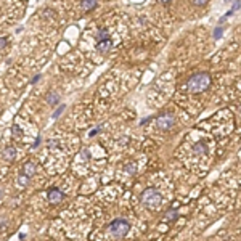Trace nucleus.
<instances>
[{
  "label": "nucleus",
  "mask_w": 241,
  "mask_h": 241,
  "mask_svg": "<svg viewBox=\"0 0 241 241\" xmlns=\"http://www.w3.org/2000/svg\"><path fill=\"white\" fill-rule=\"evenodd\" d=\"M96 0H80V6H82L84 11H92L93 8L96 6Z\"/></svg>",
  "instance_id": "6e6552de"
},
{
  "label": "nucleus",
  "mask_w": 241,
  "mask_h": 241,
  "mask_svg": "<svg viewBox=\"0 0 241 241\" xmlns=\"http://www.w3.org/2000/svg\"><path fill=\"white\" fill-rule=\"evenodd\" d=\"M140 199H142L143 206H146L148 209H158L161 206V203H163V198H161L156 188H146L142 193Z\"/></svg>",
  "instance_id": "7ed1b4c3"
},
{
  "label": "nucleus",
  "mask_w": 241,
  "mask_h": 241,
  "mask_svg": "<svg viewBox=\"0 0 241 241\" xmlns=\"http://www.w3.org/2000/svg\"><path fill=\"white\" fill-rule=\"evenodd\" d=\"M95 39H96V42H100V40H104V39H109L108 31L104 29V27L98 29V32H96V34H95Z\"/></svg>",
  "instance_id": "9b49d317"
},
{
  "label": "nucleus",
  "mask_w": 241,
  "mask_h": 241,
  "mask_svg": "<svg viewBox=\"0 0 241 241\" xmlns=\"http://www.w3.org/2000/svg\"><path fill=\"white\" fill-rule=\"evenodd\" d=\"M2 196H3V193H2V191H0V198H2Z\"/></svg>",
  "instance_id": "393cba45"
},
{
  "label": "nucleus",
  "mask_w": 241,
  "mask_h": 241,
  "mask_svg": "<svg viewBox=\"0 0 241 241\" xmlns=\"http://www.w3.org/2000/svg\"><path fill=\"white\" fill-rule=\"evenodd\" d=\"M239 10V0H235V3H233V8H231V13H235V11H238Z\"/></svg>",
  "instance_id": "6ab92c4d"
},
{
  "label": "nucleus",
  "mask_w": 241,
  "mask_h": 241,
  "mask_svg": "<svg viewBox=\"0 0 241 241\" xmlns=\"http://www.w3.org/2000/svg\"><path fill=\"white\" fill-rule=\"evenodd\" d=\"M175 219H179V214H177V211H167L166 220H175Z\"/></svg>",
  "instance_id": "4468645a"
},
{
  "label": "nucleus",
  "mask_w": 241,
  "mask_h": 241,
  "mask_svg": "<svg viewBox=\"0 0 241 241\" xmlns=\"http://www.w3.org/2000/svg\"><path fill=\"white\" fill-rule=\"evenodd\" d=\"M39 79H40V74H39V76H36V77H32V80H31V84H36V82H37V80H39Z\"/></svg>",
  "instance_id": "b1692460"
},
{
  "label": "nucleus",
  "mask_w": 241,
  "mask_h": 241,
  "mask_svg": "<svg viewBox=\"0 0 241 241\" xmlns=\"http://www.w3.org/2000/svg\"><path fill=\"white\" fill-rule=\"evenodd\" d=\"M47 198H48V201H50V203L58 204V203H61V201L64 199V193H63L61 190H58V188H52V190H48Z\"/></svg>",
  "instance_id": "39448f33"
},
{
  "label": "nucleus",
  "mask_w": 241,
  "mask_h": 241,
  "mask_svg": "<svg viewBox=\"0 0 241 241\" xmlns=\"http://www.w3.org/2000/svg\"><path fill=\"white\" fill-rule=\"evenodd\" d=\"M36 171H37V167H36V164L32 163V161H27V163L23 166V174H24V175H27L29 179L36 175Z\"/></svg>",
  "instance_id": "423d86ee"
},
{
  "label": "nucleus",
  "mask_w": 241,
  "mask_h": 241,
  "mask_svg": "<svg viewBox=\"0 0 241 241\" xmlns=\"http://www.w3.org/2000/svg\"><path fill=\"white\" fill-rule=\"evenodd\" d=\"M18 183L21 185V187H26V185L29 183V177L24 175V174H19L18 175Z\"/></svg>",
  "instance_id": "ddd939ff"
},
{
  "label": "nucleus",
  "mask_w": 241,
  "mask_h": 241,
  "mask_svg": "<svg viewBox=\"0 0 241 241\" xmlns=\"http://www.w3.org/2000/svg\"><path fill=\"white\" fill-rule=\"evenodd\" d=\"M64 111V106H63V104H61V106L58 108V109H56V112H53V119H56V117H58L60 114H61V112Z\"/></svg>",
  "instance_id": "a211bd4d"
},
{
  "label": "nucleus",
  "mask_w": 241,
  "mask_h": 241,
  "mask_svg": "<svg viewBox=\"0 0 241 241\" xmlns=\"http://www.w3.org/2000/svg\"><path fill=\"white\" fill-rule=\"evenodd\" d=\"M125 171H127L129 174H132V175H135V172H137V169H135V166H133V164H127V166H125Z\"/></svg>",
  "instance_id": "2eb2a0df"
},
{
  "label": "nucleus",
  "mask_w": 241,
  "mask_h": 241,
  "mask_svg": "<svg viewBox=\"0 0 241 241\" xmlns=\"http://www.w3.org/2000/svg\"><path fill=\"white\" fill-rule=\"evenodd\" d=\"M6 47V39L3 37H0V50H3V48Z\"/></svg>",
  "instance_id": "aec40b11"
},
{
  "label": "nucleus",
  "mask_w": 241,
  "mask_h": 241,
  "mask_svg": "<svg viewBox=\"0 0 241 241\" xmlns=\"http://www.w3.org/2000/svg\"><path fill=\"white\" fill-rule=\"evenodd\" d=\"M100 129H101V125H100L98 129H95V130H92V132H90V137H93V135H96V133H98V130H100Z\"/></svg>",
  "instance_id": "5701e85b"
},
{
  "label": "nucleus",
  "mask_w": 241,
  "mask_h": 241,
  "mask_svg": "<svg viewBox=\"0 0 241 241\" xmlns=\"http://www.w3.org/2000/svg\"><path fill=\"white\" fill-rule=\"evenodd\" d=\"M13 133H15V135H21V129H19L18 125H15V127H13Z\"/></svg>",
  "instance_id": "412c9836"
},
{
  "label": "nucleus",
  "mask_w": 241,
  "mask_h": 241,
  "mask_svg": "<svg viewBox=\"0 0 241 241\" xmlns=\"http://www.w3.org/2000/svg\"><path fill=\"white\" fill-rule=\"evenodd\" d=\"M190 92L193 93H201L209 88V85H211V76L207 74V72H198V74H193L188 82H187Z\"/></svg>",
  "instance_id": "f257e3e1"
},
{
  "label": "nucleus",
  "mask_w": 241,
  "mask_h": 241,
  "mask_svg": "<svg viewBox=\"0 0 241 241\" xmlns=\"http://www.w3.org/2000/svg\"><path fill=\"white\" fill-rule=\"evenodd\" d=\"M96 47H98V50H100L101 53H106L109 48L112 47V42H111V39H104V40L96 42Z\"/></svg>",
  "instance_id": "0eeeda50"
},
{
  "label": "nucleus",
  "mask_w": 241,
  "mask_h": 241,
  "mask_svg": "<svg viewBox=\"0 0 241 241\" xmlns=\"http://www.w3.org/2000/svg\"><path fill=\"white\" fill-rule=\"evenodd\" d=\"M158 2H159V3H163V5H169V3L172 2V0H158Z\"/></svg>",
  "instance_id": "4be33fe9"
},
{
  "label": "nucleus",
  "mask_w": 241,
  "mask_h": 241,
  "mask_svg": "<svg viewBox=\"0 0 241 241\" xmlns=\"http://www.w3.org/2000/svg\"><path fill=\"white\" fill-rule=\"evenodd\" d=\"M222 32H223V29L219 26L215 31H214V39H220V36H222Z\"/></svg>",
  "instance_id": "f3484780"
},
{
  "label": "nucleus",
  "mask_w": 241,
  "mask_h": 241,
  "mask_svg": "<svg viewBox=\"0 0 241 241\" xmlns=\"http://www.w3.org/2000/svg\"><path fill=\"white\" fill-rule=\"evenodd\" d=\"M129 230H130V223L125 219H114L108 225V233L112 238H124Z\"/></svg>",
  "instance_id": "f03ea898"
},
{
  "label": "nucleus",
  "mask_w": 241,
  "mask_h": 241,
  "mask_svg": "<svg viewBox=\"0 0 241 241\" xmlns=\"http://www.w3.org/2000/svg\"><path fill=\"white\" fill-rule=\"evenodd\" d=\"M207 2H209V0H193V5H196V6H204Z\"/></svg>",
  "instance_id": "dca6fc26"
},
{
  "label": "nucleus",
  "mask_w": 241,
  "mask_h": 241,
  "mask_svg": "<svg viewBox=\"0 0 241 241\" xmlns=\"http://www.w3.org/2000/svg\"><path fill=\"white\" fill-rule=\"evenodd\" d=\"M225 2H231V0H225Z\"/></svg>",
  "instance_id": "a878e982"
},
{
  "label": "nucleus",
  "mask_w": 241,
  "mask_h": 241,
  "mask_svg": "<svg viewBox=\"0 0 241 241\" xmlns=\"http://www.w3.org/2000/svg\"><path fill=\"white\" fill-rule=\"evenodd\" d=\"M156 124H158V127L161 129V130H171V129H174V125H175V117H174V114L166 111V112L158 116Z\"/></svg>",
  "instance_id": "20e7f679"
},
{
  "label": "nucleus",
  "mask_w": 241,
  "mask_h": 241,
  "mask_svg": "<svg viewBox=\"0 0 241 241\" xmlns=\"http://www.w3.org/2000/svg\"><path fill=\"white\" fill-rule=\"evenodd\" d=\"M2 156H3L5 161H13V159L16 158V150L11 148V146H10V148H6V150H3Z\"/></svg>",
  "instance_id": "1a4fd4ad"
},
{
  "label": "nucleus",
  "mask_w": 241,
  "mask_h": 241,
  "mask_svg": "<svg viewBox=\"0 0 241 241\" xmlns=\"http://www.w3.org/2000/svg\"><path fill=\"white\" fill-rule=\"evenodd\" d=\"M195 151L198 153V154H204V153H207V146L204 142H198L195 145Z\"/></svg>",
  "instance_id": "f8f14e48"
},
{
  "label": "nucleus",
  "mask_w": 241,
  "mask_h": 241,
  "mask_svg": "<svg viewBox=\"0 0 241 241\" xmlns=\"http://www.w3.org/2000/svg\"><path fill=\"white\" fill-rule=\"evenodd\" d=\"M47 103H48V104H52V106L58 104V103H60V95L56 93V92H50V93L47 95Z\"/></svg>",
  "instance_id": "9d476101"
}]
</instances>
